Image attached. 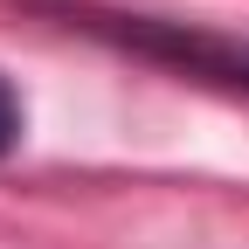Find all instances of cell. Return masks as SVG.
<instances>
[{"mask_svg": "<svg viewBox=\"0 0 249 249\" xmlns=\"http://www.w3.org/2000/svg\"><path fill=\"white\" fill-rule=\"evenodd\" d=\"M14 139H21V104H14V90H7V76H0V160L14 152Z\"/></svg>", "mask_w": 249, "mask_h": 249, "instance_id": "7a4b0ae2", "label": "cell"}, {"mask_svg": "<svg viewBox=\"0 0 249 249\" xmlns=\"http://www.w3.org/2000/svg\"><path fill=\"white\" fill-rule=\"evenodd\" d=\"M145 42H166V49H180V55L208 62V70H222V76L249 83V42H242V49H222V42H194V35H152V28H145Z\"/></svg>", "mask_w": 249, "mask_h": 249, "instance_id": "6da1fadb", "label": "cell"}]
</instances>
